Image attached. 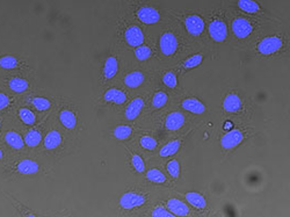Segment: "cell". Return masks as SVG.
<instances>
[{"label": "cell", "instance_id": "cell-7", "mask_svg": "<svg viewBox=\"0 0 290 217\" xmlns=\"http://www.w3.org/2000/svg\"><path fill=\"white\" fill-rule=\"evenodd\" d=\"M22 135H23V140H24V144H26V148L29 150L39 148V146L41 145L42 139H43V136H44L43 134H42V131L39 130L36 126L27 129Z\"/></svg>", "mask_w": 290, "mask_h": 217}, {"label": "cell", "instance_id": "cell-30", "mask_svg": "<svg viewBox=\"0 0 290 217\" xmlns=\"http://www.w3.org/2000/svg\"><path fill=\"white\" fill-rule=\"evenodd\" d=\"M238 7L247 13H256L260 10V6L254 0H238Z\"/></svg>", "mask_w": 290, "mask_h": 217}, {"label": "cell", "instance_id": "cell-28", "mask_svg": "<svg viewBox=\"0 0 290 217\" xmlns=\"http://www.w3.org/2000/svg\"><path fill=\"white\" fill-rule=\"evenodd\" d=\"M144 75L139 71H134L127 75V77L124 78V84L127 85L128 87L135 88L138 87L143 81H144Z\"/></svg>", "mask_w": 290, "mask_h": 217}, {"label": "cell", "instance_id": "cell-5", "mask_svg": "<svg viewBox=\"0 0 290 217\" xmlns=\"http://www.w3.org/2000/svg\"><path fill=\"white\" fill-rule=\"evenodd\" d=\"M64 143V136L58 129H50L47 134L43 136L42 139V148L48 152H55L58 149L62 148Z\"/></svg>", "mask_w": 290, "mask_h": 217}, {"label": "cell", "instance_id": "cell-35", "mask_svg": "<svg viewBox=\"0 0 290 217\" xmlns=\"http://www.w3.org/2000/svg\"><path fill=\"white\" fill-rule=\"evenodd\" d=\"M203 60V56L201 54H196L194 55V56L187 58V59L185 60L184 63V66L186 69H193V68H196V66L200 65L201 63H202Z\"/></svg>", "mask_w": 290, "mask_h": 217}, {"label": "cell", "instance_id": "cell-33", "mask_svg": "<svg viewBox=\"0 0 290 217\" xmlns=\"http://www.w3.org/2000/svg\"><path fill=\"white\" fill-rule=\"evenodd\" d=\"M133 129L129 126H117L114 130V136L117 139H127L129 138Z\"/></svg>", "mask_w": 290, "mask_h": 217}, {"label": "cell", "instance_id": "cell-19", "mask_svg": "<svg viewBox=\"0 0 290 217\" xmlns=\"http://www.w3.org/2000/svg\"><path fill=\"white\" fill-rule=\"evenodd\" d=\"M137 17H138V19L142 21L143 23L146 24L157 23L158 21L160 20L159 12L154 7H149V6L139 8L138 12H137Z\"/></svg>", "mask_w": 290, "mask_h": 217}, {"label": "cell", "instance_id": "cell-26", "mask_svg": "<svg viewBox=\"0 0 290 217\" xmlns=\"http://www.w3.org/2000/svg\"><path fill=\"white\" fill-rule=\"evenodd\" d=\"M103 99H105L107 102H113V103H116V105H122V103L127 101V96L120 90L111 88V90L106 92L105 96H103Z\"/></svg>", "mask_w": 290, "mask_h": 217}, {"label": "cell", "instance_id": "cell-4", "mask_svg": "<svg viewBox=\"0 0 290 217\" xmlns=\"http://www.w3.org/2000/svg\"><path fill=\"white\" fill-rule=\"evenodd\" d=\"M8 116L11 118V120L13 121L14 124L17 126H22L24 128H32L36 126L38 123V115L36 113L33 111L32 108L26 105H20L15 106L13 109H12Z\"/></svg>", "mask_w": 290, "mask_h": 217}, {"label": "cell", "instance_id": "cell-42", "mask_svg": "<svg viewBox=\"0 0 290 217\" xmlns=\"http://www.w3.org/2000/svg\"><path fill=\"white\" fill-rule=\"evenodd\" d=\"M8 158H10V155H8L7 151L0 145V170H1V167L4 166V164L7 161Z\"/></svg>", "mask_w": 290, "mask_h": 217}, {"label": "cell", "instance_id": "cell-34", "mask_svg": "<svg viewBox=\"0 0 290 217\" xmlns=\"http://www.w3.org/2000/svg\"><path fill=\"white\" fill-rule=\"evenodd\" d=\"M167 99H169V98H167L166 93H164V92H157L154 98H152V106H154L155 108H161V107L166 105Z\"/></svg>", "mask_w": 290, "mask_h": 217}, {"label": "cell", "instance_id": "cell-41", "mask_svg": "<svg viewBox=\"0 0 290 217\" xmlns=\"http://www.w3.org/2000/svg\"><path fill=\"white\" fill-rule=\"evenodd\" d=\"M152 217H175L170 210L165 209L164 207H155L152 212Z\"/></svg>", "mask_w": 290, "mask_h": 217}, {"label": "cell", "instance_id": "cell-10", "mask_svg": "<svg viewBox=\"0 0 290 217\" xmlns=\"http://www.w3.org/2000/svg\"><path fill=\"white\" fill-rule=\"evenodd\" d=\"M26 102L28 103V107L33 109L34 112L39 113H44L50 111L51 107H53V102L49 98L44 96H33L27 98Z\"/></svg>", "mask_w": 290, "mask_h": 217}, {"label": "cell", "instance_id": "cell-38", "mask_svg": "<svg viewBox=\"0 0 290 217\" xmlns=\"http://www.w3.org/2000/svg\"><path fill=\"white\" fill-rule=\"evenodd\" d=\"M140 145L146 150H155L157 146V140L150 136H143L140 138Z\"/></svg>", "mask_w": 290, "mask_h": 217}, {"label": "cell", "instance_id": "cell-6", "mask_svg": "<svg viewBox=\"0 0 290 217\" xmlns=\"http://www.w3.org/2000/svg\"><path fill=\"white\" fill-rule=\"evenodd\" d=\"M24 63L14 55H2L0 56V70L4 73L20 72L23 69Z\"/></svg>", "mask_w": 290, "mask_h": 217}, {"label": "cell", "instance_id": "cell-8", "mask_svg": "<svg viewBox=\"0 0 290 217\" xmlns=\"http://www.w3.org/2000/svg\"><path fill=\"white\" fill-rule=\"evenodd\" d=\"M282 47V39L277 36H268L259 42L258 51L262 55H271Z\"/></svg>", "mask_w": 290, "mask_h": 217}, {"label": "cell", "instance_id": "cell-36", "mask_svg": "<svg viewBox=\"0 0 290 217\" xmlns=\"http://www.w3.org/2000/svg\"><path fill=\"white\" fill-rule=\"evenodd\" d=\"M151 49L149 47H145V45H139V47L136 48L135 50V56L137 59L139 60H145L151 56Z\"/></svg>", "mask_w": 290, "mask_h": 217}, {"label": "cell", "instance_id": "cell-12", "mask_svg": "<svg viewBox=\"0 0 290 217\" xmlns=\"http://www.w3.org/2000/svg\"><path fill=\"white\" fill-rule=\"evenodd\" d=\"M17 98L0 86V115L10 114L12 109L17 106Z\"/></svg>", "mask_w": 290, "mask_h": 217}, {"label": "cell", "instance_id": "cell-44", "mask_svg": "<svg viewBox=\"0 0 290 217\" xmlns=\"http://www.w3.org/2000/svg\"><path fill=\"white\" fill-rule=\"evenodd\" d=\"M232 127H233V124H232L231 122H227V123L224 124V129H225V130H230Z\"/></svg>", "mask_w": 290, "mask_h": 217}, {"label": "cell", "instance_id": "cell-37", "mask_svg": "<svg viewBox=\"0 0 290 217\" xmlns=\"http://www.w3.org/2000/svg\"><path fill=\"white\" fill-rule=\"evenodd\" d=\"M167 172H169L171 174V177H173V178H178L180 174L179 161L176 159L169 161V164H167Z\"/></svg>", "mask_w": 290, "mask_h": 217}, {"label": "cell", "instance_id": "cell-27", "mask_svg": "<svg viewBox=\"0 0 290 217\" xmlns=\"http://www.w3.org/2000/svg\"><path fill=\"white\" fill-rule=\"evenodd\" d=\"M117 73V59L115 57H108L103 66V76L107 79H112Z\"/></svg>", "mask_w": 290, "mask_h": 217}, {"label": "cell", "instance_id": "cell-16", "mask_svg": "<svg viewBox=\"0 0 290 217\" xmlns=\"http://www.w3.org/2000/svg\"><path fill=\"white\" fill-rule=\"evenodd\" d=\"M160 50L165 56H171L176 51L178 48V39L172 33H165L160 38Z\"/></svg>", "mask_w": 290, "mask_h": 217}, {"label": "cell", "instance_id": "cell-20", "mask_svg": "<svg viewBox=\"0 0 290 217\" xmlns=\"http://www.w3.org/2000/svg\"><path fill=\"white\" fill-rule=\"evenodd\" d=\"M167 208H169V210L173 215L185 217L189 214V208L187 204L180 201L179 198H170L167 201Z\"/></svg>", "mask_w": 290, "mask_h": 217}, {"label": "cell", "instance_id": "cell-17", "mask_svg": "<svg viewBox=\"0 0 290 217\" xmlns=\"http://www.w3.org/2000/svg\"><path fill=\"white\" fill-rule=\"evenodd\" d=\"M124 39L130 47H139L144 42V34L137 26H130L124 32Z\"/></svg>", "mask_w": 290, "mask_h": 217}, {"label": "cell", "instance_id": "cell-15", "mask_svg": "<svg viewBox=\"0 0 290 217\" xmlns=\"http://www.w3.org/2000/svg\"><path fill=\"white\" fill-rule=\"evenodd\" d=\"M244 139V134L240 130L233 129L230 130L229 133L225 134L221 139V145L223 149H232L236 148L237 145H239Z\"/></svg>", "mask_w": 290, "mask_h": 217}, {"label": "cell", "instance_id": "cell-9", "mask_svg": "<svg viewBox=\"0 0 290 217\" xmlns=\"http://www.w3.org/2000/svg\"><path fill=\"white\" fill-rule=\"evenodd\" d=\"M58 121L60 126L66 130H75L78 126V118L76 113L70 108H62L58 113Z\"/></svg>", "mask_w": 290, "mask_h": 217}, {"label": "cell", "instance_id": "cell-21", "mask_svg": "<svg viewBox=\"0 0 290 217\" xmlns=\"http://www.w3.org/2000/svg\"><path fill=\"white\" fill-rule=\"evenodd\" d=\"M185 123V116L180 112H174L166 118L165 121V127L169 130H178L179 128H181Z\"/></svg>", "mask_w": 290, "mask_h": 217}, {"label": "cell", "instance_id": "cell-2", "mask_svg": "<svg viewBox=\"0 0 290 217\" xmlns=\"http://www.w3.org/2000/svg\"><path fill=\"white\" fill-rule=\"evenodd\" d=\"M0 145L4 148L7 154L12 156L22 155L26 150V144H24L23 135L21 130L12 122L10 116L7 114L6 118V123L0 135Z\"/></svg>", "mask_w": 290, "mask_h": 217}, {"label": "cell", "instance_id": "cell-32", "mask_svg": "<svg viewBox=\"0 0 290 217\" xmlns=\"http://www.w3.org/2000/svg\"><path fill=\"white\" fill-rule=\"evenodd\" d=\"M146 178H148V180H150L151 182H155V183H163L166 181V177H165V174L158 169L149 170L148 173H146Z\"/></svg>", "mask_w": 290, "mask_h": 217}, {"label": "cell", "instance_id": "cell-39", "mask_svg": "<svg viewBox=\"0 0 290 217\" xmlns=\"http://www.w3.org/2000/svg\"><path fill=\"white\" fill-rule=\"evenodd\" d=\"M163 81L167 87H171V88L175 87L176 84H178V80H176L175 75H174L172 71L165 73L164 77H163Z\"/></svg>", "mask_w": 290, "mask_h": 217}, {"label": "cell", "instance_id": "cell-40", "mask_svg": "<svg viewBox=\"0 0 290 217\" xmlns=\"http://www.w3.org/2000/svg\"><path fill=\"white\" fill-rule=\"evenodd\" d=\"M131 163L134 165V169H135L138 173H143L145 170L144 161H143L142 158L139 157L138 155H133V158H131Z\"/></svg>", "mask_w": 290, "mask_h": 217}, {"label": "cell", "instance_id": "cell-3", "mask_svg": "<svg viewBox=\"0 0 290 217\" xmlns=\"http://www.w3.org/2000/svg\"><path fill=\"white\" fill-rule=\"evenodd\" d=\"M0 86L8 93L19 97L29 92L32 85H30L29 79L21 75L20 72H12L4 73L1 81H0Z\"/></svg>", "mask_w": 290, "mask_h": 217}, {"label": "cell", "instance_id": "cell-29", "mask_svg": "<svg viewBox=\"0 0 290 217\" xmlns=\"http://www.w3.org/2000/svg\"><path fill=\"white\" fill-rule=\"evenodd\" d=\"M186 200H187L192 206L198 208V209H203V208H206L207 206L206 198L200 193H196V192H189V193L186 194Z\"/></svg>", "mask_w": 290, "mask_h": 217}, {"label": "cell", "instance_id": "cell-45", "mask_svg": "<svg viewBox=\"0 0 290 217\" xmlns=\"http://www.w3.org/2000/svg\"><path fill=\"white\" fill-rule=\"evenodd\" d=\"M2 76H4V72L1 71V70H0V81H1V78H2Z\"/></svg>", "mask_w": 290, "mask_h": 217}, {"label": "cell", "instance_id": "cell-25", "mask_svg": "<svg viewBox=\"0 0 290 217\" xmlns=\"http://www.w3.org/2000/svg\"><path fill=\"white\" fill-rule=\"evenodd\" d=\"M4 194H5V197L11 201L12 206H13L15 209L18 210V213L20 214L21 217H39L38 214H35L34 212H33V210H30L29 208L23 206V204L21 203L19 200H17V198H15L14 197H12V195L5 193V192H4Z\"/></svg>", "mask_w": 290, "mask_h": 217}, {"label": "cell", "instance_id": "cell-14", "mask_svg": "<svg viewBox=\"0 0 290 217\" xmlns=\"http://www.w3.org/2000/svg\"><path fill=\"white\" fill-rule=\"evenodd\" d=\"M209 34L213 41L223 42L228 36L227 24L222 20H213L209 24Z\"/></svg>", "mask_w": 290, "mask_h": 217}, {"label": "cell", "instance_id": "cell-18", "mask_svg": "<svg viewBox=\"0 0 290 217\" xmlns=\"http://www.w3.org/2000/svg\"><path fill=\"white\" fill-rule=\"evenodd\" d=\"M185 26L189 34L197 36L203 32L204 21L202 20V18L198 17V15H189V17L186 18Z\"/></svg>", "mask_w": 290, "mask_h": 217}, {"label": "cell", "instance_id": "cell-24", "mask_svg": "<svg viewBox=\"0 0 290 217\" xmlns=\"http://www.w3.org/2000/svg\"><path fill=\"white\" fill-rule=\"evenodd\" d=\"M182 107L186 111L194 113V114H202V113L206 112V106L198 99H195V98H188V99L184 100Z\"/></svg>", "mask_w": 290, "mask_h": 217}, {"label": "cell", "instance_id": "cell-11", "mask_svg": "<svg viewBox=\"0 0 290 217\" xmlns=\"http://www.w3.org/2000/svg\"><path fill=\"white\" fill-rule=\"evenodd\" d=\"M145 197L143 195L128 192L120 197V206L124 209H134V208L140 207L145 203Z\"/></svg>", "mask_w": 290, "mask_h": 217}, {"label": "cell", "instance_id": "cell-1", "mask_svg": "<svg viewBox=\"0 0 290 217\" xmlns=\"http://www.w3.org/2000/svg\"><path fill=\"white\" fill-rule=\"evenodd\" d=\"M42 172V165L34 158L24 157L23 155L12 156L0 170V176L4 179L13 180L23 177L38 176Z\"/></svg>", "mask_w": 290, "mask_h": 217}, {"label": "cell", "instance_id": "cell-31", "mask_svg": "<svg viewBox=\"0 0 290 217\" xmlns=\"http://www.w3.org/2000/svg\"><path fill=\"white\" fill-rule=\"evenodd\" d=\"M179 148H180L179 140H172V142L167 143L166 145H164L163 148H161L159 154L160 156H163V157H169V156L176 154V151H178Z\"/></svg>", "mask_w": 290, "mask_h": 217}, {"label": "cell", "instance_id": "cell-13", "mask_svg": "<svg viewBox=\"0 0 290 217\" xmlns=\"http://www.w3.org/2000/svg\"><path fill=\"white\" fill-rule=\"evenodd\" d=\"M253 26L247 19L244 18H238L232 22V32L234 35L239 39H245L252 33Z\"/></svg>", "mask_w": 290, "mask_h": 217}, {"label": "cell", "instance_id": "cell-22", "mask_svg": "<svg viewBox=\"0 0 290 217\" xmlns=\"http://www.w3.org/2000/svg\"><path fill=\"white\" fill-rule=\"evenodd\" d=\"M223 108L229 113H236L242 108V100L236 93H230L223 101Z\"/></svg>", "mask_w": 290, "mask_h": 217}, {"label": "cell", "instance_id": "cell-23", "mask_svg": "<svg viewBox=\"0 0 290 217\" xmlns=\"http://www.w3.org/2000/svg\"><path fill=\"white\" fill-rule=\"evenodd\" d=\"M144 107V101H143L142 98H136L131 101L129 105H128L127 109H126V118L128 120H135L140 114V111Z\"/></svg>", "mask_w": 290, "mask_h": 217}, {"label": "cell", "instance_id": "cell-43", "mask_svg": "<svg viewBox=\"0 0 290 217\" xmlns=\"http://www.w3.org/2000/svg\"><path fill=\"white\" fill-rule=\"evenodd\" d=\"M6 118H7V114L0 115V135H1L2 130H4V127H5V123H6Z\"/></svg>", "mask_w": 290, "mask_h": 217}]
</instances>
